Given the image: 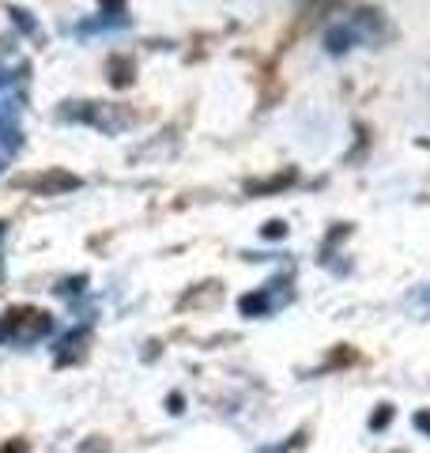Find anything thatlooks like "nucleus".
<instances>
[{
  "instance_id": "obj_12",
  "label": "nucleus",
  "mask_w": 430,
  "mask_h": 453,
  "mask_svg": "<svg viewBox=\"0 0 430 453\" xmlns=\"http://www.w3.org/2000/svg\"><path fill=\"white\" fill-rule=\"evenodd\" d=\"M0 453H27V442H8V446L0 449Z\"/></svg>"
},
{
  "instance_id": "obj_11",
  "label": "nucleus",
  "mask_w": 430,
  "mask_h": 453,
  "mask_svg": "<svg viewBox=\"0 0 430 453\" xmlns=\"http://www.w3.org/2000/svg\"><path fill=\"white\" fill-rule=\"evenodd\" d=\"M415 427H419L423 434H430V412H415Z\"/></svg>"
},
{
  "instance_id": "obj_8",
  "label": "nucleus",
  "mask_w": 430,
  "mask_h": 453,
  "mask_svg": "<svg viewBox=\"0 0 430 453\" xmlns=\"http://www.w3.org/2000/svg\"><path fill=\"white\" fill-rule=\"evenodd\" d=\"M12 19H16V27H23L27 35H35V31H38L35 19H31V12H23V8H12Z\"/></svg>"
},
{
  "instance_id": "obj_4",
  "label": "nucleus",
  "mask_w": 430,
  "mask_h": 453,
  "mask_svg": "<svg viewBox=\"0 0 430 453\" xmlns=\"http://www.w3.org/2000/svg\"><path fill=\"white\" fill-rule=\"evenodd\" d=\"M355 42H358V27L355 23H336V27H328V31H325V50L333 57L348 53Z\"/></svg>"
},
{
  "instance_id": "obj_3",
  "label": "nucleus",
  "mask_w": 430,
  "mask_h": 453,
  "mask_svg": "<svg viewBox=\"0 0 430 453\" xmlns=\"http://www.w3.org/2000/svg\"><path fill=\"white\" fill-rule=\"evenodd\" d=\"M0 144L8 151H16L23 144V129L16 121V103H0Z\"/></svg>"
},
{
  "instance_id": "obj_5",
  "label": "nucleus",
  "mask_w": 430,
  "mask_h": 453,
  "mask_svg": "<svg viewBox=\"0 0 430 453\" xmlns=\"http://www.w3.org/2000/svg\"><path fill=\"white\" fill-rule=\"evenodd\" d=\"M295 181H298V170H295V166H287V170H280V174H272V178H265V181H250V186H246V193H250V196L283 193L287 186H295Z\"/></svg>"
},
{
  "instance_id": "obj_14",
  "label": "nucleus",
  "mask_w": 430,
  "mask_h": 453,
  "mask_svg": "<svg viewBox=\"0 0 430 453\" xmlns=\"http://www.w3.org/2000/svg\"><path fill=\"white\" fill-rule=\"evenodd\" d=\"M303 4H318V0H303Z\"/></svg>"
},
{
  "instance_id": "obj_2",
  "label": "nucleus",
  "mask_w": 430,
  "mask_h": 453,
  "mask_svg": "<svg viewBox=\"0 0 430 453\" xmlns=\"http://www.w3.org/2000/svg\"><path fill=\"white\" fill-rule=\"evenodd\" d=\"M19 186L31 189V193H38V196H57V193L80 189V178L68 174V170H46V174H38V178H23Z\"/></svg>"
},
{
  "instance_id": "obj_7",
  "label": "nucleus",
  "mask_w": 430,
  "mask_h": 453,
  "mask_svg": "<svg viewBox=\"0 0 430 453\" xmlns=\"http://www.w3.org/2000/svg\"><path fill=\"white\" fill-rule=\"evenodd\" d=\"M272 303L268 299V291H253V295H246V299L238 303V310H242V318H265V314H272Z\"/></svg>"
},
{
  "instance_id": "obj_10",
  "label": "nucleus",
  "mask_w": 430,
  "mask_h": 453,
  "mask_svg": "<svg viewBox=\"0 0 430 453\" xmlns=\"http://www.w3.org/2000/svg\"><path fill=\"white\" fill-rule=\"evenodd\" d=\"M389 419H393V408H389V404H381L378 412H374V419H370V431H381Z\"/></svg>"
},
{
  "instance_id": "obj_1",
  "label": "nucleus",
  "mask_w": 430,
  "mask_h": 453,
  "mask_svg": "<svg viewBox=\"0 0 430 453\" xmlns=\"http://www.w3.org/2000/svg\"><path fill=\"white\" fill-rule=\"evenodd\" d=\"M80 118L91 121L95 129H103V133H125V129H133V125L140 121L136 110H128V106H121V103H113V106H95V103H88V110H80Z\"/></svg>"
},
{
  "instance_id": "obj_9",
  "label": "nucleus",
  "mask_w": 430,
  "mask_h": 453,
  "mask_svg": "<svg viewBox=\"0 0 430 453\" xmlns=\"http://www.w3.org/2000/svg\"><path fill=\"white\" fill-rule=\"evenodd\" d=\"M265 238H272V242H280V238L287 234V223L283 219H272V223H265V231H261Z\"/></svg>"
},
{
  "instance_id": "obj_6",
  "label": "nucleus",
  "mask_w": 430,
  "mask_h": 453,
  "mask_svg": "<svg viewBox=\"0 0 430 453\" xmlns=\"http://www.w3.org/2000/svg\"><path fill=\"white\" fill-rule=\"evenodd\" d=\"M133 76H136V61L125 53H113L106 61V80L113 88H133Z\"/></svg>"
},
{
  "instance_id": "obj_13",
  "label": "nucleus",
  "mask_w": 430,
  "mask_h": 453,
  "mask_svg": "<svg viewBox=\"0 0 430 453\" xmlns=\"http://www.w3.org/2000/svg\"><path fill=\"white\" fill-rule=\"evenodd\" d=\"M166 408H170V412H181V396H178V393L166 396Z\"/></svg>"
}]
</instances>
